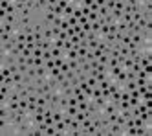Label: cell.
<instances>
[{
	"instance_id": "cell-1",
	"label": "cell",
	"mask_w": 152,
	"mask_h": 136,
	"mask_svg": "<svg viewBox=\"0 0 152 136\" xmlns=\"http://www.w3.org/2000/svg\"><path fill=\"white\" fill-rule=\"evenodd\" d=\"M134 83H136V88L152 87V79H141V77H136V79H134Z\"/></svg>"
},
{
	"instance_id": "cell-2",
	"label": "cell",
	"mask_w": 152,
	"mask_h": 136,
	"mask_svg": "<svg viewBox=\"0 0 152 136\" xmlns=\"http://www.w3.org/2000/svg\"><path fill=\"white\" fill-rule=\"evenodd\" d=\"M128 52H130V50H128L126 44H121V46H119V55H121V57H128Z\"/></svg>"
},
{
	"instance_id": "cell-3",
	"label": "cell",
	"mask_w": 152,
	"mask_h": 136,
	"mask_svg": "<svg viewBox=\"0 0 152 136\" xmlns=\"http://www.w3.org/2000/svg\"><path fill=\"white\" fill-rule=\"evenodd\" d=\"M0 83L2 85H7V87H13V75H7V77H4V79H0Z\"/></svg>"
},
{
	"instance_id": "cell-4",
	"label": "cell",
	"mask_w": 152,
	"mask_h": 136,
	"mask_svg": "<svg viewBox=\"0 0 152 136\" xmlns=\"http://www.w3.org/2000/svg\"><path fill=\"white\" fill-rule=\"evenodd\" d=\"M86 83H88V87H97V79L95 77H92V75H88V79H86Z\"/></svg>"
},
{
	"instance_id": "cell-5",
	"label": "cell",
	"mask_w": 152,
	"mask_h": 136,
	"mask_svg": "<svg viewBox=\"0 0 152 136\" xmlns=\"http://www.w3.org/2000/svg\"><path fill=\"white\" fill-rule=\"evenodd\" d=\"M42 59H44V61H50V59H53L52 50H46V52H42Z\"/></svg>"
},
{
	"instance_id": "cell-6",
	"label": "cell",
	"mask_w": 152,
	"mask_h": 136,
	"mask_svg": "<svg viewBox=\"0 0 152 136\" xmlns=\"http://www.w3.org/2000/svg\"><path fill=\"white\" fill-rule=\"evenodd\" d=\"M72 48H73V44H72L70 39H68V41H64V44H62V50H64V52H68V50H72Z\"/></svg>"
},
{
	"instance_id": "cell-7",
	"label": "cell",
	"mask_w": 152,
	"mask_h": 136,
	"mask_svg": "<svg viewBox=\"0 0 152 136\" xmlns=\"http://www.w3.org/2000/svg\"><path fill=\"white\" fill-rule=\"evenodd\" d=\"M105 6H106V9H108V11H112V9L115 8V0H106Z\"/></svg>"
},
{
	"instance_id": "cell-8",
	"label": "cell",
	"mask_w": 152,
	"mask_h": 136,
	"mask_svg": "<svg viewBox=\"0 0 152 136\" xmlns=\"http://www.w3.org/2000/svg\"><path fill=\"white\" fill-rule=\"evenodd\" d=\"M90 24H92V31L99 33V29H101V24H99V21H95V22H90Z\"/></svg>"
},
{
	"instance_id": "cell-9",
	"label": "cell",
	"mask_w": 152,
	"mask_h": 136,
	"mask_svg": "<svg viewBox=\"0 0 152 136\" xmlns=\"http://www.w3.org/2000/svg\"><path fill=\"white\" fill-rule=\"evenodd\" d=\"M99 18V13H94V11H90V15H88V21L90 22H95Z\"/></svg>"
},
{
	"instance_id": "cell-10",
	"label": "cell",
	"mask_w": 152,
	"mask_h": 136,
	"mask_svg": "<svg viewBox=\"0 0 152 136\" xmlns=\"http://www.w3.org/2000/svg\"><path fill=\"white\" fill-rule=\"evenodd\" d=\"M97 13H99V17H105V15H108L110 11H108V9H106V6H101Z\"/></svg>"
},
{
	"instance_id": "cell-11",
	"label": "cell",
	"mask_w": 152,
	"mask_h": 136,
	"mask_svg": "<svg viewBox=\"0 0 152 136\" xmlns=\"http://www.w3.org/2000/svg\"><path fill=\"white\" fill-rule=\"evenodd\" d=\"M68 28H70V24H68V18H62V22H60V29H64V31H66Z\"/></svg>"
},
{
	"instance_id": "cell-12",
	"label": "cell",
	"mask_w": 152,
	"mask_h": 136,
	"mask_svg": "<svg viewBox=\"0 0 152 136\" xmlns=\"http://www.w3.org/2000/svg\"><path fill=\"white\" fill-rule=\"evenodd\" d=\"M44 66H46L48 70H52V68H55V61H53V59H50V61H46V64H44Z\"/></svg>"
},
{
	"instance_id": "cell-13",
	"label": "cell",
	"mask_w": 152,
	"mask_h": 136,
	"mask_svg": "<svg viewBox=\"0 0 152 136\" xmlns=\"http://www.w3.org/2000/svg\"><path fill=\"white\" fill-rule=\"evenodd\" d=\"M68 24H70V26H75V24H77V17H73V15L68 17Z\"/></svg>"
},
{
	"instance_id": "cell-14",
	"label": "cell",
	"mask_w": 152,
	"mask_h": 136,
	"mask_svg": "<svg viewBox=\"0 0 152 136\" xmlns=\"http://www.w3.org/2000/svg\"><path fill=\"white\" fill-rule=\"evenodd\" d=\"M94 2H95V4H97V6L101 8V6H105V4H106V0H94Z\"/></svg>"
},
{
	"instance_id": "cell-15",
	"label": "cell",
	"mask_w": 152,
	"mask_h": 136,
	"mask_svg": "<svg viewBox=\"0 0 152 136\" xmlns=\"http://www.w3.org/2000/svg\"><path fill=\"white\" fill-rule=\"evenodd\" d=\"M57 2L59 0H48V4H52V6H57Z\"/></svg>"
}]
</instances>
